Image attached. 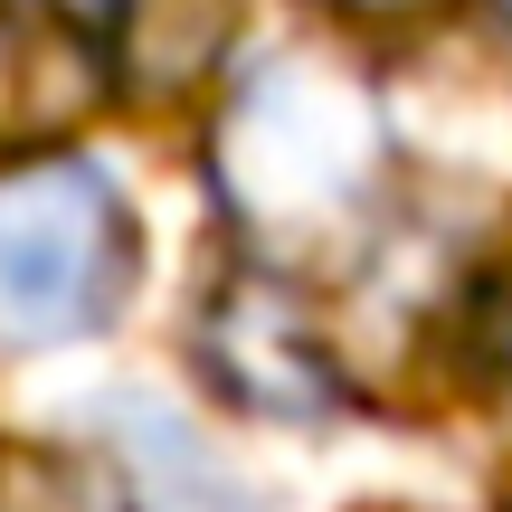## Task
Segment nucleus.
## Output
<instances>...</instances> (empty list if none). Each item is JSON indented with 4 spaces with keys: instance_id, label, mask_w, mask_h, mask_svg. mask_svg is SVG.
<instances>
[{
    "instance_id": "nucleus-7",
    "label": "nucleus",
    "mask_w": 512,
    "mask_h": 512,
    "mask_svg": "<svg viewBox=\"0 0 512 512\" xmlns=\"http://www.w3.org/2000/svg\"><path fill=\"white\" fill-rule=\"evenodd\" d=\"M0 512H133L124 465H95L76 446H19L0 437Z\"/></svg>"
},
{
    "instance_id": "nucleus-5",
    "label": "nucleus",
    "mask_w": 512,
    "mask_h": 512,
    "mask_svg": "<svg viewBox=\"0 0 512 512\" xmlns=\"http://www.w3.org/2000/svg\"><path fill=\"white\" fill-rule=\"evenodd\" d=\"M247 0H105V67L114 95L133 105H181V95H209L238 48Z\"/></svg>"
},
{
    "instance_id": "nucleus-2",
    "label": "nucleus",
    "mask_w": 512,
    "mask_h": 512,
    "mask_svg": "<svg viewBox=\"0 0 512 512\" xmlns=\"http://www.w3.org/2000/svg\"><path fill=\"white\" fill-rule=\"evenodd\" d=\"M143 285V219L95 152L0 162V351L95 342Z\"/></svg>"
},
{
    "instance_id": "nucleus-9",
    "label": "nucleus",
    "mask_w": 512,
    "mask_h": 512,
    "mask_svg": "<svg viewBox=\"0 0 512 512\" xmlns=\"http://www.w3.org/2000/svg\"><path fill=\"white\" fill-rule=\"evenodd\" d=\"M494 361H503V380H512V275H503V304H494Z\"/></svg>"
},
{
    "instance_id": "nucleus-1",
    "label": "nucleus",
    "mask_w": 512,
    "mask_h": 512,
    "mask_svg": "<svg viewBox=\"0 0 512 512\" xmlns=\"http://www.w3.org/2000/svg\"><path fill=\"white\" fill-rule=\"evenodd\" d=\"M380 162H389L380 95L361 67L323 48H285L247 67L219 114V143H209V181L256 247H304L351 228L380 190Z\"/></svg>"
},
{
    "instance_id": "nucleus-10",
    "label": "nucleus",
    "mask_w": 512,
    "mask_h": 512,
    "mask_svg": "<svg viewBox=\"0 0 512 512\" xmlns=\"http://www.w3.org/2000/svg\"><path fill=\"white\" fill-rule=\"evenodd\" d=\"M48 10H105V0H48Z\"/></svg>"
},
{
    "instance_id": "nucleus-3",
    "label": "nucleus",
    "mask_w": 512,
    "mask_h": 512,
    "mask_svg": "<svg viewBox=\"0 0 512 512\" xmlns=\"http://www.w3.org/2000/svg\"><path fill=\"white\" fill-rule=\"evenodd\" d=\"M200 370L247 408V418H332L342 408V351L313 323L304 285L247 266L209 294L200 313Z\"/></svg>"
},
{
    "instance_id": "nucleus-8",
    "label": "nucleus",
    "mask_w": 512,
    "mask_h": 512,
    "mask_svg": "<svg viewBox=\"0 0 512 512\" xmlns=\"http://www.w3.org/2000/svg\"><path fill=\"white\" fill-rule=\"evenodd\" d=\"M323 10H342V19H408V10H427V0H323Z\"/></svg>"
},
{
    "instance_id": "nucleus-6",
    "label": "nucleus",
    "mask_w": 512,
    "mask_h": 512,
    "mask_svg": "<svg viewBox=\"0 0 512 512\" xmlns=\"http://www.w3.org/2000/svg\"><path fill=\"white\" fill-rule=\"evenodd\" d=\"M95 427H105L114 465H124L133 512H266V503H256V484L228 475V465L209 456L162 399H105V408H95Z\"/></svg>"
},
{
    "instance_id": "nucleus-4",
    "label": "nucleus",
    "mask_w": 512,
    "mask_h": 512,
    "mask_svg": "<svg viewBox=\"0 0 512 512\" xmlns=\"http://www.w3.org/2000/svg\"><path fill=\"white\" fill-rule=\"evenodd\" d=\"M105 95L114 67H105V29H86V10L0 0V162L76 143V124Z\"/></svg>"
},
{
    "instance_id": "nucleus-11",
    "label": "nucleus",
    "mask_w": 512,
    "mask_h": 512,
    "mask_svg": "<svg viewBox=\"0 0 512 512\" xmlns=\"http://www.w3.org/2000/svg\"><path fill=\"white\" fill-rule=\"evenodd\" d=\"M503 19H512V0H503Z\"/></svg>"
}]
</instances>
